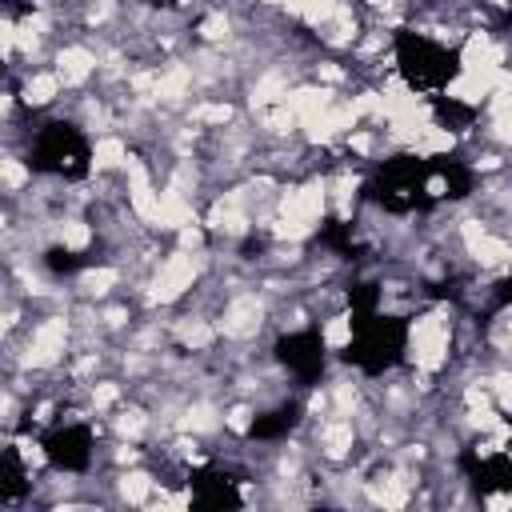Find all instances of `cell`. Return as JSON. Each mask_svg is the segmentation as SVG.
I'll list each match as a JSON object with an SVG mask.
<instances>
[{"label": "cell", "instance_id": "6da1fadb", "mask_svg": "<svg viewBox=\"0 0 512 512\" xmlns=\"http://www.w3.org/2000/svg\"><path fill=\"white\" fill-rule=\"evenodd\" d=\"M456 352V320L448 304H432L424 312H416L404 328V360L412 372L424 376H440L452 364Z\"/></svg>", "mask_w": 512, "mask_h": 512}, {"label": "cell", "instance_id": "7a4b0ae2", "mask_svg": "<svg viewBox=\"0 0 512 512\" xmlns=\"http://www.w3.org/2000/svg\"><path fill=\"white\" fill-rule=\"evenodd\" d=\"M208 272H212L208 252L168 248V252L152 264V272H148V280H144V288H140L136 296H140L144 308H176L180 300H188V296L204 284Z\"/></svg>", "mask_w": 512, "mask_h": 512}, {"label": "cell", "instance_id": "3957f363", "mask_svg": "<svg viewBox=\"0 0 512 512\" xmlns=\"http://www.w3.org/2000/svg\"><path fill=\"white\" fill-rule=\"evenodd\" d=\"M272 320V300L260 292V288H232L220 308H216V328H220V340L228 344H252Z\"/></svg>", "mask_w": 512, "mask_h": 512}, {"label": "cell", "instance_id": "277c9868", "mask_svg": "<svg viewBox=\"0 0 512 512\" xmlns=\"http://www.w3.org/2000/svg\"><path fill=\"white\" fill-rule=\"evenodd\" d=\"M308 432H312V448L324 464L332 468H344L352 464L356 456V444H360V424L356 416H340V412H328L320 420H308Z\"/></svg>", "mask_w": 512, "mask_h": 512}, {"label": "cell", "instance_id": "5b68a950", "mask_svg": "<svg viewBox=\"0 0 512 512\" xmlns=\"http://www.w3.org/2000/svg\"><path fill=\"white\" fill-rule=\"evenodd\" d=\"M52 68L60 72L64 88L80 92L88 88L96 76H100V48L92 40H68V44H56L52 52Z\"/></svg>", "mask_w": 512, "mask_h": 512}, {"label": "cell", "instance_id": "8992f818", "mask_svg": "<svg viewBox=\"0 0 512 512\" xmlns=\"http://www.w3.org/2000/svg\"><path fill=\"white\" fill-rule=\"evenodd\" d=\"M64 92H68V88H64V80H60V72H56L52 64L20 68L16 96H20V104H24L28 112H48V108H56Z\"/></svg>", "mask_w": 512, "mask_h": 512}, {"label": "cell", "instance_id": "52a82bcc", "mask_svg": "<svg viewBox=\"0 0 512 512\" xmlns=\"http://www.w3.org/2000/svg\"><path fill=\"white\" fill-rule=\"evenodd\" d=\"M168 344H176L180 352H212L220 344L216 316H208L200 308L180 312L176 320H168Z\"/></svg>", "mask_w": 512, "mask_h": 512}, {"label": "cell", "instance_id": "ba28073f", "mask_svg": "<svg viewBox=\"0 0 512 512\" xmlns=\"http://www.w3.org/2000/svg\"><path fill=\"white\" fill-rule=\"evenodd\" d=\"M128 272L116 264V260H100V264H84L76 276H72V296L76 300H92V304H104L112 300L120 288H124Z\"/></svg>", "mask_w": 512, "mask_h": 512}, {"label": "cell", "instance_id": "9c48e42d", "mask_svg": "<svg viewBox=\"0 0 512 512\" xmlns=\"http://www.w3.org/2000/svg\"><path fill=\"white\" fill-rule=\"evenodd\" d=\"M172 432H192V436H220L224 432V404H216L208 392H196V396H188L184 404H180V412H176V424H172Z\"/></svg>", "mask_w": 512, "mask_h": 512}, {"label": "cell", "instance_id": "30bf717a", "mask_svg": "<svg viewBox=\"0 0 512 512\" xmlns=\"http://www.w3.org/2000/svg\"><path fill=\"white\" fill-rule=\"evenodd\" d=\"M108 488H112V504L148 508V500L160 492V476L144 460V464H132V468H116L112 480H108Z\"/></svg>", "mask_w": 512, "mask_h": 512}, {"label": "cell", "instance_id": "8fae6325", "mask_svg": "<svg viewBox=\"0 0 512 512\" xmlns=\"http://www.w3.org/2000/svg\"><path fill=\"white\" fill-rule=\"evenodd\" d=\"M108 432L112 440H148L156 432V408L148 400H124L108 412Z\"/></svg>", "mask_w": 512, "mask_h": 512}, {"label": "cell", "instance_id": "7c38bea8", "mask_svg": "<svg viewBox=\"0 0 512 512\" xmlns=\"http://www.w3.org/2000/svg\"><path fill=\"white\" fill-rule=\"evenodd\" d=\"M128 160H132V148L124 140V132H104L88 148V172L92 176H120Z\"/></svg>", "mask_w": 512, "mask_h": 512}, {"label": "cell", "instance_id": "4fadbf2b", "mask_svg": "<svg viewBox=\"0 0 512 512\" xmlns=\"http://www.w3.org/2000/svg\"><path fill=\"white\" fill-rule=\"evenodd\" d=\"M360 188H364V176L352 172V168H336L328 176V208L340 224H352L356 204H360Z\"/></svg>", "mask_w": 512, "mask_h": 512}, {"label": "cell", "instance_id": "5bb4252c", "mask_svg": "<svg viewBox=\"0 0 512 512\" xmlns=\"http://www.w3.org/2000/svg\"><path fill=\"white\" fill-rule=\"evenodd\" d=\"M184 120H192L196 128L216 132V128L236 124V120H240V108H236L228 96H200V100H192V104L184 108Z\"/></svg>", "mask_w": 512, "mask_h": 512}, {"label": "cell", "instance_id": "9a60e30c", "mask_svg": "<svg viewBox=\"0 0 512 512\" xmlns=\"http://www.w3.org/2000/svg\"><path fill=\"white\" fill-rule=\"evenodd\" d=\"M196 40L208 44V48H232L240 36H236V16L228 8H208L196 24Z\"/></svg>", "mask_w": 512, "mask_h": 512}, {"label": "cell", "instance_id": "2e32d148", "mask_svg": "<svg viewBox=\"0 0 512 512\" xmlns=\"http://www.w3.org/2000/svg\"><path fill=\"white\" fill-rule=\"evenodd\" d=\"M352 340H356V324H352V312H328V316H320V348L328 352V356H340L344 348H352Z\"/></svg>", "mask_w": 512, "mask_h": 512}, {"label": "cell", "instance_id": "e0dca14e", "mask_svg": "<svg viewBox=\"0 0 512 512\" xmlns=\"http://www.w3.org/2000/svg\"><path fill=\"white\" fill-rule=\"evenodd\" d=\"M0 188H4V196H8V200H16L20 192H28V188H32V164H28L16 148H8V152H4V160H0Z\"/></svg>", "mask_w": 512, "mask_h": 512}, {"label": "cell", "instance_id": "ac0fdd59", "mask_svg": "<svg viewBox=\"0 0 512 512\" xmlns=\"http://www.w3.org/2000/svg\"><path fill=\"white\" fill-rule=\"evenodd\" d=\"M328 400H332V412H340V416H360L364 412V388L352 380V376H336L332 384H328Z\"/></svg>", "mask_w": 512, "mask_h": 512}, {"label": "cell", "instance_id": "d6986e66", "mask_svg": "<svg viewBox=\"0 0 512 512\" xmlns=\"http://www.w3.org/2000/svg\"><path fill=\"white\" fill-rule=\"evenodd\" d=\"M252 428H256V400L236 396L232 404H224V432L228 436L244 440V436H252Z\"/></svg>", "mask_w": 512, "mask_h": 512}, {"label": "cell", "instance_id": "ffe728a7", "mask_svg": "<svg viewBox=\"0 0 512 512\" xmlns=\"http://www.w3.org/2000/svg\"><path fill=\"white\" fill-rule=\"evenodd\" d=\"M132 320H136V308L128 304V300H104L100 304V324H104V332L108 336H120V332H128L132 328Z\"/></svg>", "mask_w": 512, "mask_h": 512}, {"label": "cell", "instance_id": "44dd1931", "mask_svg": "<svg viewBox=\"0 0 512 512\" xmlns=\"http://www.w3.org/2000/svg\"><path fill=\"white\" fill-rule=\"evenodd\" d=\"M484 380H488V388H492L496 408L512 420V364H496L492 372H484Z\"/></svg>", "mask_w": 512, "mask_h": 512}, {"label": "cell", "instance_id": "7402d4cb", "mask_svg": "<svg viewBox=\"0 0 512 512\" xmlns=\"http://www.w3.org/2000/svg\"><path fill=\"white\" fill-rule=\"evenodd\" d=\"M452 192V180H448V172H432L428 180H424V196L428 200H444Z\"/></svg>", "mask_w": 512, "mask_h": 512}, {"label": "cell", "instance_id": "603a6c76", "mask_svg": "<svg viewBox=\"0 0 512 512\" xmlns=\"http://www.w3.org/2000/svg\"><path fill=\"white\" fill-rule=\"evenodd\" d=\"M484 504L488 508H508L512 504V492H492V496H484Z\"/></svg>", "mask_w": 512, "mask_h": 512}, {"label": "cell", "instance_id": "cb8c5ba5", "mask_svg": "<svg viewBox=\"0 0 512 512\" xmlns=\"http://www.w3.org/2000/svg\"><path fill=\"white\" fill-rule=\"evenodd\" d=\"M488 8H496V12H504V8H512V0H484Z\"/></svg>", "mask_w": 512, "mask_h": 512}]
</instances>
